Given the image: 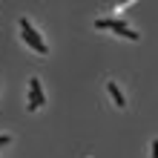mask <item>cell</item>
<instances>
[{
  "mask_svg": "<svg viewBox=\"0 0 158 158\" xmlns=\"http://www.w3.org/2000/svg\"><path fill=\"white\" fill-rule=\"evenodd\" d=\"M20 35H23V40L26 46H29L32 52H38V55H49V46L43 43V35L35 29V26L26 20V17H20Z\"/></svg>",
  "mask_w": 158,
  "mask_h": 158,
  "instance_id": "6da1fadb",
  "label": "cell"
},
{
  "mask_svg": "<svg viewBox=\"0 0 158 158\" xmlns=\"http://www.w3.org/2000/svg\"><path fill=\"white\" fill-rule=\"evenodd\" d=\"M46 104V95H43V86H40V81L38 78H32L29 81V112H38V109Z\"/></svg>",
  "mask_w": 158,
  "mask_h": 158,
  "instance_id": "7a4b0ae2",
  "label": "cell"
},
{
  "mask_svg": "<svg viewBox=\"0 0 158 158\" xmlns=\"http://www.w3.org/2000/svg\"><path fill=\"white\" fill-rule=\"evenodd\" d=\"M95 29L124 32V29H129V26H127V17H98V20H95Z\"/></svg>",
  "mask_w": 158,
  "mask_h": 158,
  "instance_id": "3957f363",
  "label": "cell"
},
{
  "mask_svg": "<svg viewBox=\"0 0 158 158\" xmlns=\"http://www.w3.org/2000/svg\"><path fill=\"white\" fill-rule=\"evenodd\" d=\"M106 92H109V98L115 101V106H118V109H124V106H127V98H124V92H121V86H118L115 81H106Z\"/></svg>",
  "mask_w": 158,
  "mask_h": 158,
  "instance_id": "277c9868",
  "label": "cell"
},
{
  "mask_svg": "<svg viewBox=\"0 0 158 158\" xmlns=\"http://www.w3.org/2000/svg\"><path fill=\"white\" fill-rule=\"evenodd\" d=\"M150 158H158V138H155L152 147H150Z\"/></svg>",
  "mask_w": 158,
  "mask_h": 158,
  "instance_id": "5b68a950",
  "label": "cell"
},
{
  "mask_svg": "<svg viewBox=\"0 0 158 158\" xmlns=\"http://www.w3.org/2000/svg\"><path fill=\"white\" fill-rule=\"evenodd\" d=\"M6 144H12V135H0V147H6Z\"/></svg>",
  "mask_w": 158,
  "mask_h": 158,
  "instance_id": "8992f818",
  "label": "cell"
},
{
  "mask_svg": "<svg viewBox=\"0 0 158 158\" xmlns=\"http://www.w3.org/2000/svg\"><path fill=\"white\" fill-rule=\"evenodd\" d=\"M89 158H92V155H89Z\"/></svg>",
  "mask_w": 158,
  "mask_h": 158,
  "instance_id": "52a82bcc",
  "label": "cell"
}]
</instances>
